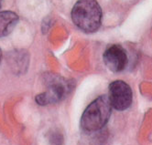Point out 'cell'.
Segmentation results:
<instances>
[{
	"label": "cell",
	"mask_w": 152,
	"mask_h": 145,
	"mask_svg": "<svg viewBox=\"0 0 152 145\" xmlns=\"http://www.w3.org/2000/svg\"><path fill=\"white\" fill-rule=\"evenodd\" d=\"M112 106L106 95L95 99L85 109L81 118V127L86 132H94L103 129L108 122Z\"/></svg>",
	"instance_id": "2"
},
{
	"label": "cell",
	"mask_w": 152,
	"mask_h": 145,
	"mask_svg": "<svg viewBox=\"0 0 152 145\" xmlns=\"http://www.w3.org/2000/svg\"><path fill=\"white\" fill-rule=\"evenodd\" d=\"M2 2H3V0H0V7H1V5H2Z\"/></svg>",
	"instance_id": "9"
},
{
	"label": "cell",
	"mask_w": 152,
	"mask_h": 145,
	"mask_svg": "<svg viewBox=\"0 0 152 145\" xmlns=\"http://www.w3.org/2000/svg\"><path fill=\"white\" fill-rule=\"evenodd\" d=\"M50 141L51 142V145H61L63 138L61 133H53L50 138Z\"/></svg>",
	"instance_id": "7"
},
{
	"label": "cell",
	"mask_w": 152,
	"mask_h": 145,
	"mask_svg": "<svg viewBox=\"0 0 152 145\" xmlns=\"http://www.w3.org/2000/svg\"><path fill=\"white\" fill-rule=\"evenodd\" d=\"M18 16L13 11L0 12V38L8 36L18 23Z\"/></svg>",
	"instance_id": "6"
},
{
	"label": "cell",
	"mask_w": 152,
	"mask_h": 145,
	"mask_svg": "<svg viewBox=\"0 0 152 145\" xmlns=\"http://www.w3.org/2000/svg\"><path fill=\"white\" fill-rule=\"evenodd\" d=\"M1 60H2V51L0 49V63H1Z\"/></svg>",
	"instance_id": "8"
},
{
	"label": "cell",
	"mask_w": 152,
	"mask_h": 145,
	"mask_svg": "<svg viewBox=\"0 0 152 145\" xmlns=\"http://www.w3.org/2000/svg\"><path fill=\"white\" fill-rule=\"evenodd\" d=\"M44 81L47 90L36 96V102L42 106L61 102L67 97L73 88L72 81L56 74H46Z\"/></svg>",
	"instance_id": "3"
},
{
	"label": "cell",
	"mask_w": 152,
	"mask_h": 145,
	"mask_svg": "<svg viewBox=\"0 0 152 145\" xmlns=\"http://www.w3.org/2000/svg\"><path fill=\"white\" fill-rule=\"evenodd\" d=\"M103 59L108 70L113 72L123 71L126 69L128 60L125 49L116 44L111 45L105 49Z\"/></svg>",
	"instance_id": "5"
},
{
	"label": "cell",
	"mask_w": 152,
	"mask_h": 145,
	"mask_svg": "<svg viewBox=\"0 0 152 145\" xmlns=\"http://www.w3.org/2000/svg\"><path fill=\"white\" fill-rule=\"evenodd\" d=\"M102 8L96 0H78L72 7V19L74 25L85 33H94L102 23Z\"/></svg>",
	"instance_id": "1"
},
{
	"label": "cell",
	"mask_w": 152,
	"mask_h": 145,
	"mask_svg": "<svg viewBox=\"0 0 152 145\" xmlns=\"http://www.w3.org/2000/svg\"><path fill=\"white\" fill-rule=\"evenodd\" d=\"M109 102L117 110H126L131 106L133 93L130 86L122 80H115L109 85Z\"/></svg>",
	"instance_id": "4"
}]
</instances>
